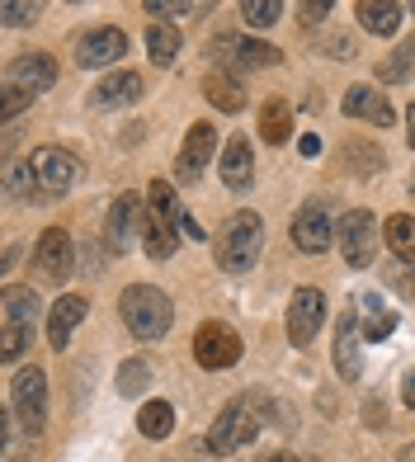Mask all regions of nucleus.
<instances>
[{"instance_id": "79ce46f5", "label": "nucleus", "mask_w": 415, "mask_h": 462, "mask_svg": "<svg viewBox=\"0 0 415 462\" xmlns=\"http://www.w3.org/2000/svg\"><path fill=\"white\" fill-rule=\"evenodd\" d=\"M406 142L415 146V104H410V109H406Z\"/></svg>"}, {"instance_id": "dca6fc26", "label": "nucleus", "mask_w": 415, "mask_h": 462, "mask_svg": "<svg viewBox=\"0 0 415 462\" xmlns=\"http://www.w3.org/2000/svg\"><path fill=\"white\" fill-rule=\"evenodd\" d=\"M222 184L232 194H251L255 184V156H251V142L245 137H232L222 146Z\"/></svg>"}, {"instance_id": "09e8293b", "label": "nucleus", "mask_w": 415, "mask_h": 462, "mask_svg": "<svg viewBox=\"0 0 415 462\" xmlns=\"http://www.w3.org/2000/svg\"><path fill=\"white\" fill-rule=\"evenodd\" d=\"M410 10H415V0H410Z\"/></svg>"}, {"instance_id": "7c9ffc66", "label": "nucleus", "mask_w": 415, "mask_h": 462, "mask_svg": "<svg viewBox=\"0 0 415 462\" xmlns=\"http://www.w3.org/2000/svg\"><path fill=\"white\" fill-rule=\"evenodd\" d=\"M410 67H415V38H410V43H401L392 57L378 61V80H406Z\"/></svg>"}, {"instance_id": "0eeeda50", "label": "nucleus", "mask_w": 415, "mask_h": 462, "mask_svg": "<svg viewBox=\"0 0 415 462\" xmlns=\"http://www.w3.org/2000/svg\"><path fill=\"white\" fill-rule=\"evenodd\" d=\"M293 245L302 255H326L336 245V217H330L326 199H307L293 217Z\"/></svg>"}, {"instance_id": "423d86ee", "label": "nucleus", "mask_w": 415, "mask_h": 462, "mask_svg": "<svg viewBox=\"0 0 415 462\" xmlns=\"http://www.w3.org/2000/svg\"><path fill=\"white\" fill-rule=\"evenodd\" d=\"M373 241H378V222H373L368 208H349L336 222V245L349 269H368L373 264Z\"/></svg>"}, {"instance_id": "473e14b6", "label": "nucleus", "mask_w": 415, "mask_h": 462, "mask_svg": "<svg viewBox=\"0 0 415 462\" xmlns=\"http://www.w3.org/2000/svg\"><path fill=\"white\" fill-rule=\"evenodd\" d=\"M147 383H152L147 359H128V364L118 368V392L123 396H142V392H147Z\"/></svg>"}, {"instance_id": "4c0bfd02", "label": "nucleus", "mask_w": 415, "mask_h": 462, "mask_svg": "<svg viewBox=\"0 0 415 462\" xmlns=\"http://www.w3.org/2000/svg\"><path fill=\"white\" fill-rule=\"evenodd\" d=\"M330 5H336V0H302V10H298V24H321V19L330 14Z\"/></svg>"}, {"instance_id": "6e6552de", "label": "nucleus", "mask_w": 415, "mask_h": 462, "mask_svg": "<svg viewBox=\"0 0 415 462\" xmlns=\"http://www.w3.org/2000/svg\"><path fill=\"white\" fill-rule=\"evenodd\" d=\"M142 226H147V208H142L137 194H123L109 203V217H104V245L123 255V250H133L142 241Z\"/></svg>"}, {"instance_id": "2eb2a0df", "label": "nucleus", "mask_w": 415, "mask_h": 462, "mask_svg": "<svg viewBox=\"0 0 415 462\" xmlns=\"http://www.w3.org/2000/svg\"><path fill=\"white\" fill-rule=\"evenodd\" d=\"M142 95H147V80L137 71H109L90 90V109H123V104H137Z\"/></svg>"}, {"instance_id": "9b49d317", "label": "nucleus", "mask_w": 415, "mask_h": 462, "mask_svg": "<svg viewBox=\"0 0 415 462\" xmlns=\"http://www.w3.org/2000/svg\"><path fill=\"white\" fill-rule=\"evenodd\" d=\"M217 156V133H213V123H194L189 133H184V146H180V156H175V175L184 184H194L203 171H208V161Z\"/></svg>"}, {"instance_id": "f8f14e48", "label": "nucleus", "mask_w": 415, "mask_h": 462, "mask_svg": "<svg viewBox=\"0 0 415 462\" xmlns=\"http://www.w3.org/2000/svg\"><path fill=\"white\" fill-rule=\"evenodd\" d=\"M52 80H57V57H48V52H24V57H14L5 67V86L24 90L33 99L43 90H52Z\"/></svg>"}, {"instance_id": "a19ab883", "label": "nucleus", "mask_w": 415, "mask_h": 462, "mask_svg": "<svg viewBox=\"0 0 415 462\" xmlns=\"http://www.w3.org/2000/svg\"><path fill=\"white\" fill-rule=\"evenodd\" d=\"M364 415H368V420H364L368 430H383V425H387V415H383V402H368V406H364Z\"/></svg>"}, {"instance_id": "de8ad7c7", "label": "nucleus", "mask_w": 415, "mask_h": 462, "mask_svg": "<svg viewBox=\"0 0 415 462\" xmlns=\"http://www.w3.org/2000/svg\"><path fill=\"white\" fill-rule=\"evenodd\" d=\"M71 5H80V0H71Z\"/></svg>"}, {"instance_id": "cd10ccee", "label": "nucleus", "mask_w": 415, "mask_h": 462, "mask_svg": "<svg viewBox=\"0 0 415 462\" xmlns=\"http://www.w3.org/2000/svg\"><path fill=\"white\" fill-rule=\"evenodd\" d=\"M236 61L245 71H255V67H279L283 52L274 43H260V38H236Z\"/></svg>"}, {"instance_id": "5701e85b", "label": "nucleus", "mask_w": 415, "mask_h": 462, "mask_svg": "<svg viewBox=\"0 0 415 462\" xmlns=\"http://www.w3.org/2000/svg\"><path fill=\"white\" fill-rule=\"evenodd\" d=\"M383 241H387V250L401 264H415V217L410 213H392L383 222Z\"/></svg>"}, {"instance_id": "c756f323", "label": "nucleus", "mask_w": 415, "mask_h": 462, "mask_svg": "<svg viewBox=\"0 0 415 462\" xmlns=\"http://www.w3.org/2000/svg\"><path fill=\"white\" fill-rule=\"evenodd\" d=\"M279 14H283V0H241V19L251 29H274L279 24Z\"/></svg>"}, {"instance_id": "1a4fd4ad", "label": "nucleus", "mask_w": 415, "mask_h": 462, "mask_svg": "<svg viewBox=\"0 0 415 462\" xmlns=\"http://www.w3.org/2000/svg\"><path fill=\"white\" fill-rule=\"evenodd\" d=\"M33 264H38V274H43L48 283H67V274L76 269V245H71L67 231L48 226L43 236H38V245H33Z\"/></svg>"}, {"instance_id": "f257e3e1", "label": "nucleus", "mask_w": 415, "mask_h": 462, "mask_svg": "<svg viewBox=\"0 0 415 462\" xmlns=\"http://www.w3.org/2000/svg\"><path fill=\"white\" fill-rule=\"evenodd\" d=\"M264 420H269V402L255 396V392H245V396L222 406V415L213 420V430H208V439H203V448L217 453V457H232L264 430Z\"/></svg>"}, {"instance_id": "a211bd4d", "label": "nucleus", "mask_w": 415, "mask_h": 462, "mask_svg": "<svg viewBox=\"0 0 415 462\" xmlns=\"http://www.w3.org/2000/svg\"><path fill=\"white\" fill-rule=\"evenodd\" d=\"M345 114L373 123V128H392V123H397V114H392L387 95H383V90H373V86H349V90H345Z\"/></svg>"}, {"instance_id": "c03bdc74", "label": "nucleus", "mask_w": 415, "mask_h": 462, "mask_svg": "<svg viewBox=\"0 0 415 462\" xmlns=\"http://www.w3.org/2000/svg\"><path fill=\"white\" fill-rule=\"evenodd\" d=\"M401 462H415V444H406V448H401Z\"/></svg>"}, {"instance_id": "4468645a", "label": "nucleus", "mask_w": 415, "mask_h": 462, "mask_svg": "<svg viewBox=\"0 0 415 462\" xmlns=\"http://www.w3.org/2000/svg\"><path fill=\"white\" fill-rule=\"evenodd\" d=\"M128 52V38H123V29H90L86 38L76 43V67H90V71H104L114 67V61Z\"/></svg>"}, {"instance_id": "b1692460", "label": "nucleus", "mask_w": 415, "mask_h": 462, "mask_svg": "<svg viewBox=\"0 0 415 462\" xmlns=\"http://www.w3.org/2000/svg\"><path fill=\"white\" fill-rule=\"evenodd\" d=\"M203 95L222 114H241L245 109V90H241V80H232V76H208L203 80Z\"/></svg>"}, {"instance_id": "4be33fe9", "label": "nucleus", "mask_w": 415, "mask_h": 462, "mask_svg": "<svg viewBox=\"0 0 415 462\" xmlns=\"http://www.w3.org/2000/svg\"><path fill=\"white\" fill-rule=\"evenodd\" d=\"M142 245H147V255H152V260H171V255H175V245H180V231H175V222H165L161 213H152V208H147Z\"/></svg>"}, {"instance_id": "c9c22d12", "label": "nucleus", "mask_w": 415, "mask_h": 462, "mask_svg": "<svg viewBox=\"0 0 415 462\" xmlns=\"http://www.w3.org/2000/svg\"><path fill=\"white\" fill-rule=\"evenodd\" d=\"M0 14H5V24H10V29L33 24V19H38V0H5V10H0Z\"/></svg>"}, {"instance_id": "bb28decb", "label": "nucleus", "mask_w": 415, "mask_h": 462, "mask_svg": "<svg viewBox=\"0 0 415 462\" xmlns=\"http://www.w3.org/2000/svg\"><path fill=\"white\" fill-rule=\"evenodd\" d=\"M147 208H152V213H161L165 222H175V231H180L184 208H180V199H175V184H171V180H152V189H147Z\"/></svg>"}, {"instance_id": "c85d7f7f", "label": "nucleus", "mask_w": 415, "mask_h": 462, "mask_svg": "<svg viewBox=\"0 0 415 462\" xmlns=\"http://www.w3.org/2000/svg\"><path fill=\"white\" fill-rule=\"evenodd\" d=\"M137 430L147 434V439H165V434H171V430H175V411H171V402H147V406H142Z\"/></svg>"}, {"instance_id": "72a5a7b5", "label": "nucleus", "mask_w": 415, "mask_h": 462, "mask_svg": "<svg viewBox=\"0 0 415 462\" xmlns=\"http://www.w3.org/2000/svg\"><path fill=\"white\" fill-rule=\"evenodd\" d=\"M349 171L355 175H378L383 171V152L368 142H349Z\"/></svg>"}, {"instance_id": "49530a36", "label": "nucleus", "mask_w": 415, "mask_h": 462, "mask_svg": "<svg viewBox=\"0 0 415 462\" xmlns=\"http://www.w3.org/2000/svg\"><path fill=\"white\" fill-rule=\"evenodd\" d=\"M410 189H415V171H410Z\"/></svg>"}, {"instance_id": "a878e982", "label": "nucleus", "mask_w": 415, "mask_h": 462, "mask_svg": "<svg viewBox=\"0 0 415 462\" xmlns=\"http://www.w3.org/2000/svg\"><path fill=\"white\" fill-rule=\"evenodd\" d=\"M147 57L156 61V67H171V61L180 57V29L165 24V19H161V24H152L147 29Z\"/></svg>"}, {"instance_id": "a18cd8bd", "label": "nucleus", "mask_w": 415, "mask_h": 462, "mask_svg": "<svg viewBox=\"0 0 415 462\" xmlns=\"http://www.w3.org/2000/svg\"><path fill=\"white\" fill-rule=\"evenodd\" d=\"M269 462H298L293 453H274V457H269Z\"/></svg>"}, {"instance_id": "e433bc0d", "label": "nucleus", "mask_w": 415, "mask_h": 462, "mask_svg": "<svg viewBox=\"0 0 415 462\" xmlns=\"http://www.w3.org/2000/svg\"><path fill=\"white\" fill-rule=\"evenodd\" d=\"M33 104V95H24V90H14V86H0V114L5 118H14V114H24Z\"/></svg>"}, {"instance_id": "58836bf2", "label": "nucleus", "mask_w": 415, "mask_h": 462, "mask_svg": "<svg viewBox=\"0 0 415 462\" xmlns=\"http://www.w3.org/2000/svg\"><path fill=\"white\" fill-rule=\"evenodd\" d=\"M147 14H189V0H147Z\"/></svg>"}, {"instance_id": "ea45409f", "label": "nucleus", "mask_w": 415, "mask_h": 462, "mask_svg": "<svg viewBox=\"0 0 415 462\" xmlns=\"http://www.w3.org/2000/svg\"><path fill=\"white\" fill-rule=\"evenodd\" d=\"M326 52H330V57H355V38H349V33H336V38L326 43Z\"/></svg>"}, {"instance_id": "39448f33", "label": "nucleus", "mask_w": 415, "mask_h": 462, "mask_svg": "<svg viewBox=\"0 0 415 462\" xmlns=\"http://www.w3.org/2000/svg\"><path fill=\"white\" fill-rule=\"evenodd\" d=\"M241 354H245V345H241L236 326H226V321H203V326L194 330V359H198V368L222 373V368L241 364Z\"/></svg>"}, {"instance_id": "393cba45", "label": "nucleus", "mask_w": 415, "mask_h": 462, "mask_svg": "<svg viewBox=\"0 0 415 462\" xmlns=\"http://www.w3.org/2000/svg\"><path fill=\"white\" fill-rule=\"evenodd\" d=\"M288 133H293V114H288V104L283 99H269L264 109H260V137L269 146H283Z\"/></svg>"}, {"instance_id": "9d476101", "label": "nucleus", "mask_w": 415, "mask_h": 462, "mask_svg": "<svg viewBox=\"0 0 415 462\" xmlns=\"http://www.w3.org/2000/svg\"><path fill=\"white\" fill-rule=\"evenodd\" d=\"M326 321V298L321 288H298L293 302H288V340L293 345H311L317 340V330Z\"/></svg>"}, {"instance_id": "f3484780", "label": "nucleus", "mask_w": 415, "mask_h": 462, "mask_svg": "<svg viewBox=\"0 0 415 462\" xmlns=\"http://www.w3.org/2000/svg\"><path fill=\"white\" fill-rule=\"evenodd\" d=\"M359 317L355 311H340V321H336V373L345 377V383H359V373H364V359H359Z\"/></svg>"}, {"instance_id": "f03ea898", "label": "nucleus", "mask_w": 415, "mask_h": 462, "mask_svg": "<svg viewBox=\"0 0 415 462\" xmlns=\"http://www.w3.org/2000/svg\"><path fill=\"white\" fill-rule=\"evenodd\" d=\"M260 250H264V222H260V213L241 208V213H232L222 222L213 260H217V269H226V274H251V269L260 264Z\"/></svg>"}, {"instance_id": "37998d69", "label": "nucleus", "mask_w": 415, "mask_h": 462, "mask_svg": "<svg viewBox=\"0 0 415 462\" xmlns=\"http://www.w3.org/2000/svg\"><path fill=\"white\" fill-rule=\"evenodd\" d=\"M406 406H410V411H415V373H410V377H406Z\"/></svg>"}, {"instance_id": "f704fd0d", "label": "nucleus", "mask_w": 415, "mask_h": 462, "mask_svg": "<svg viewBox=\"0 0 415 462\" xmlns=\"http://www.w3.org/2000/svg\"><path fill=\"white\" fill-rule=\"evenodd\" d=\"M392 330H397V311H368V317H364V335H368V340H387Z\"/></svg>"}, {"instance_id": "20e7f679", "label": "nucleus", "mask_w": 415, "mask_h": 462, "mask_svg": "<svg viewBox=\"0 0 415 462\" xmlns=\"http://www.w3.org/2000/svg\"><path fill=\"white\" fill-rule=\"evenodd\" d=\"M10 411H14L19 430H24L29 439L43 434V420H48V377H43V368H19L14 373Z\"/></svg>"}, {"instance_id": "aec40b11", "label": "nucleus", "mask_w": 415, "mask_h": 462, "mask_svg": "<svg viewBox=\"0 0 415 462\" xmlns=\"http://www.w3.org/2000/svg\"><path fill=\"white\" fill-rule=\"evenodd\" d=\"M38 292L24 288V283H10L5 292H0V321H10V326H38Z\"/></svg>"}, {"instance_id": "ddd939ff", "label": "nucleus", "mask_w": 415, "mask_h": 462, "mask_svg": "<svg viewBox=\"0 0 415 462\" xmlns=\"http://www.w3.org/2000/svg\"><path fill=\"white\" fill-rule=\"evenodd\" d=\"M29 161H33L38 180H43V189H48V199L67 194V189L80 180V161H76L71 152H61V146H38Z\"/></svg>"}, {"instance_id": "412c9836", "label": "nucleus", "mask_w": 415, "mask_h": 462, "mask_svg": "<svg viewBox=\"0 0 415 462\" xmlns=\"http://www.w3.org/2000/svg\"><path fill=\"white\" fill-rule=\"evenodd\" d=\"M359 24L373 38H392L401 29V5L397 0H359Z\"/></svg>"}, {"instance_id": "6ab92c4d", "label": "nucleus", "mask_w": 415, "mask_h": 462, "mask_svg": "<svg viewBox=\"0 0 415 462\" xmlns=\"http://www.w3.org/2000/svg\"><path fill=\"white\" fill-rule=\"evenodd\" d=\"M86 321V298H76V292H67V298H57L52 311H48V345L52 349H67L71 345V330Z\"/></svg>"}, {"instance_id": "7ed1b4c3", "label": "nucleus", "mask_w": 415, "mask_h": 462, "mask_svg": "<svg viewBox=\"0 0 415 462\" xmlns=\"http://www.w3.org/2000/svg\"><path fill=\"white\" fill-rule=\"evenodd\" d=\"M118 311H123V326H128L137 340H161V335L171 330V321H175V307H171V298H165L156 283L123 288Z\"/></svg>"}, {"instance_id": "2f4dec72", "label": "nucleus", "mask_w": 415, "mask_h": 462, "mask_svg": "<svg viewBox=\"0 0 415 462\" xmlns=\"http://www.w3.org/2000/svg\"><path fill=\"white\" fill-rule=\"evenodd\" d=\"M10 194H19V199H48V189H43V180H38L33 161H24V165H14V171H10Z\"/></svg>"}]
</instances>
